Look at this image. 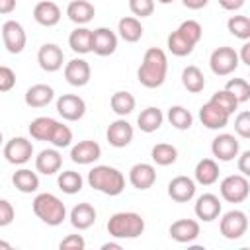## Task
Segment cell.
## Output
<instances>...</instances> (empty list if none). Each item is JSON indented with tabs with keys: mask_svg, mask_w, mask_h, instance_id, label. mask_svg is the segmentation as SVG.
<instances>
[{
	"mask_svg": "<svg viewBox=\"0 0 250 250\" xmlns=\"http://www.w3.org/2000/svg\"><path fill=\"white\" fill-rule=\"evenodd\" d=\"M168 74L166 53L158 47H150L143 55V62L137 70V78L145 88H160Z\"/></svg>",
	"mask_w": 250,
	"mask_h": 250,
	"instance_id": "1",
	"label": "cell"
},
{
	"mask_svg": "<svg viewBox=\"0 0 250 250\" xmlns=\"http://www.w3.org/2000/svg\"><path fill=\"white\" fill-rule=\"evenodd\" d=\"M88 184L96 191L113 197V195H119L125 189V176L113 166L100 164V166H94L88 172Z\"/></svg>",
	"mask_w": 250,
	"mask_h": 250,
	"instance_id": "2",
	"label": "cell"
},
{
	"mask_svg": "<svg viewBox=\"0 0 250 250\" xmlns=\"http://www.w3.org/2000/svg\"><path fill=\"white\" fill-rule=\"evenodd\" d=\"M107 232L113 238H137L145 232V219L135 211L113 213L107 221Z\"/></svg>",
	"mask_w": 250,
	"mask_h": 250,
	"instance_id": "3",
	"label": "cell"
},
{
	"mask_svg": "<svg viewBox=\"0 0 250 250\" xmlns=\"http://www.w3.org/2000/svg\"><path fill=\"white\" fill-rule=\"evenodd\" d=\"M33 213L37 219L49 227H59L66 219L64 203L53 193H39L33 199Z\"/></svg>",
	"mask_w": 250,
	"mask_h": 250,
	"instance_id": "4",
	"label": "cell"
},
{
	"mask_svg": "<svg viewBox=\"0 0 250 250\" xmlns=\"http://www.w3.org/2000/svg\"><path fill=\"white\" fill-rule=\"evenodd\" d=\"M221 197L229 203H242L248 193H250V182L248 176L242 174H230L227 178H223L221 186H219Z\"/></svg>",
	"mask_w": 250,
	"mask_h": 250,
	"instance_id": "5",
	"label": "cell"
},
{
	"mask_svg": "<svg viewBox=\"0 0 250 250\" xmlns=\"http://www.w3.org/2000/svg\"><path fill=\"white\" fill-rule=\"evenodd\" d=\"M219 230L225 238L229 240H238L246 234L248 230V217L244 211L240 209H232V211H227L223 217H221V223H219Z\"/></svg>",
	"mask_w": 250,
	"mask_h": 250,
	"instance_id": "6",
	"label": "cell"
},
{
	"mask_svg": "<svg viewBox=\"0 0 250 250\" xmlns=\"http://www.w3.org/2000/svg\"><path fill=\"white\" fill-rule=\"evenodd\" d=\"M238 53L232 47H217L209 57V66L217 76H229L238 68Z\"/></svg>",
	"mask_w": 250,
	"mask_h": 250,
	"instance_id": "7",
	"label": "cell"
},
{
	"mask_svg": "<svg viewBox=\"0 0 250 250\" xmlns=\"http://www.w3.org/2000/svg\"><path fill=\"white\" fill-rule=\"evenodd\" d=\"M2 41H4V47L8 49V53L12 55H18L25 49V43H27V35H25V29L20 21L16 20H8L2 23Z\"/></svg>",
	"mask_w": 250,
	"mask_h": 250,
	"instance_id": "8",
	"label": "cell"
},
{
	"mask_svg": "<svg viewBox=\"0 0 250 250\" xmlns=\"http://www.w3.org/2000/svg\"><path fill=\"white\" fill-rule=\"evenodd\" d=\"M31 156H33V143L25 137H14L4 145V158L10 164L21 166L29 162Z\"/></svg>",
	"mask_w": 250,
	"mask_h": 250,
	"instance_id": "9",
	"label": "cell"
},
{
	"mask_svg": "<svg viewBox=\"0 0 250 250\" xmlns=\"http://www.w3.org/2000/svg\"><path fill=\"white\" fill-rule=\"evenodd\" d=\"M57 111L66 121H78L86 113V102L76 94H62L57 100Z\"/></svg>",
	"mask_w": 250,
	"mask_h": 250,
	"instance_id": "10",
	"label": "cell"
},
{
	"mask_svg": "<svg viewBox=\"0 0 250 250\" xmlns=\"http://www.w3.org/2000/svg\"><path fill=\"white\" fill-rule=\"evenodd\" d=\"M238 150H240V145L236 137L230 133H221L211 143V152L221 162H230L234 156H238Z\"/></svg>",
	"mask_w": 250,
	"mask_h": 250,
	"instance_id": "11",
	"label": "cell"
},
{
	"mask_svg": "<svg viewBox=\"0 0 250 250\" xmlns=\"http://www.w3.org/2000/svg\"><path fill=\"white\" fill-rule=\"evenodd\" d=\"M117 49V35L109 27L92 29V53L98 57H109Z\"/></svg>",
	"mask_w": 250,
	"mask_h": 250,
	"instance_id": "12",
	"label": "cell"
},
{
	"mask_svg": "<svg viewBox=\"0 0 250 250\" xmlns=\"http://www.w3.org/2000/svg\"><path fill=\"white\" fill-rule=\"evenodd\" d=\"M37 62L45 72H57L62 68L64 62V53L59 45L55 43H45L37 51Z\"/></svg>",
	"mask_w": 250,
	"mask_h": 250,
	"instance_id": "13",
	"label": "cell"
},
{
	"mask_svg": "<svg viewBox=\"0 0 250 250\" xmlns=\"http://www.w3.org/2000/svg\"><path fill=\"white\" fill-rule=\"evenodd\" d=\"M133 125L127 121V119H115L109 123L107 131H105V137H107V143L115 148H123L127 146L131 141H133Z\"/></svg>",
	"mask_w": 250,
	"mask_h": 250,
	"instance_id": "14",
	"label": "cell"
},
{
	"mask_svg": "<svg viewBox=\"0 0 250 250\" xmlns=\"http://www.w3.org/2000/svg\"><path fill=\"white\" fill-rule=\"evenodd\" d=\"M90 76H92V68L84 59H72L64 64V78L70 86L82 88L90 82Z\"/></svg>",
	"mask_w": 250,
	"mask_h": 250,
	"instance_id": "15",
	"label": "cell"
},
{
	"mask_svg": "<svg viewBox=\"0 0 250 250\" xmlns=\"http://www.w3.org/2000/svg\"><path fill=\"white\" fill-rule=\"evenodd\" d=\"M100 156H102V146H100L96 141H90V139L78 141V143L70 148V160H72L74 164L86 166V164L96 162Z\"/></svg>",
	"mask_w": 250,
	"mask_h": 250,
	"instance_id": "16",
	"label": "cell"
},
{
	"mask_svg": "<svg viewBox=\"0 0 250 250\" xmlns=\"http://www.w3.org/2000/svg\"><path fill=\"white\" fill-rule=\"evenodd\" d=\"M221 199L215 195V193H203L195 199V205H193V211L197 215V219L205 221V223H211L215 221L219 215H221Z\"/></svg>",
	"mask_w": 250,
	"mask_h": 250,
	"instance_id": "17",
	"label": "cell"
},
{
	"mask_svg": "<svg viewBox=\"0 0 250 250\" xmlns=\"http://www.w3.org/2000/svg\"><path fill=\"white\" fill-rule=\"evenodd\" d=\"M172 240L180 242V244H189L199 236V223L193 219H178L170 225L168 229Z\"/></svg>",
	"mask_w": 250,
	"mask_h": 250,
	"instance_id": "18",
	"label": "cell"
},
{
	"mask_svg": "<svg viewBox=\"0 0 250 250\" xmlns=\"http://www.w3.org/2000/svg\"><path fill=\"white\" fill-rule=\"evenodd\" d=\"M129 182H131V186L135 189H141V191L152 188L154 182H156V170H154V166L148 164V162H139V164L131 166V170H129Z\"/></svg>",
	"mask_w": 250,
	"mask_h": 250,
	"instance_id": "19",
	"label": "cell"
},
{
	"mask_svg": "<svg viewBox=\"0 0 250 250\" xmlns=\"http://www.w3.org/2000/svg\"><path fill=\"white\" fill-rule=\"evenodd\" d=\"M168 195L170 199L178 201V203H186L191 201L195 195V180L188 178V176H176L168 182Z\"/></svg>",
	"mask_w": 250,
	"mask_h": 250,
	"instance_id": "20",
	"label": "cell"
},
{
	"mask_svg": "<svg viewBox=\"0 0 250 250\" xmlns=\"http://www.w3.org/2000/svg\"><path fill=\"white\" fill-rule=\"evenodd\" d=\"M229 117L230 115L225 109H221L217 104H213L211 100L207 104H203L201 109H199V119L207 129H223V127H227Z\"/></svg>",
	"mask_w": 250,
	"mask_h": 250,
	"instance_id": "21",
	"label": "cell"
},
{
	"mask_svg": "<svg viewBox=\"0 0 250 250\" xmlns=\"http://www.w3.org/2000/svg\"><path fill=\"white\" fill-rule=\"evenodd\" d=\"M61 8L51 0H39L33 8V20L43 27H53L61 21Z\"/></svg>",
	"mask_w": 250,
	"mask_h": 250,
	"instance_id": "22",
	"label": "cell"
},
{
	"mask_svg": "<svg viewBox=\"0 0 250 250\" xmlns=\"http://www.w3.org/2000/svg\"><path fill=\"white\" fill-rule=\"evenodd\" d=\"M62 166V156L57 148H43L37 156H35V170L45 174V176H53L61 170Z\"/></svg>",
	"mask_w": 250,
	"mask_h": 250,
	"instance_id": "23",
	"label": "cell"
},
{
	"mask_svg": "<svg viewBox=\"0 0 250 250\" xmlns=\"http://www.w3.org/2000/svg\"><path fill=\"white\" fill-rule=\"evenodd\" d=\"M53 98H55V90L49 84H33L27 88L23 102L29 107H45L53 102Z\"/></svg>",
	"mask_w": 250,
	"mask_h": 250,
	"instance_id": "24",
	"label": "cell"
},
{
	"mask_svg": "<svg viewBox=\"0 0 250 250\" xmlns=\"http://www.w3.org/2000/svg\"><path fill=\"white\" fill-rule=\"evenodd\" d=\"M96 217H98V213H96L94 205L84 201V203H78V205L72 207V211H70V225L74 229H78V230H86V229H90L96 223Z\"/></svg>",
	"mask_w": 250,
	"mask_h": 250,
	"instance_id": "25",
	"label": "cell"
},
{
	"mask_svg": "<svg viewBox=\"0 0 250 250\" xmlns=\"http://www.w3.org/2000/svg\"><path fill=\"white\" fill-rule=\"evenodd\" d=\"M66 16L70 21H74L76 25H86L88 21H92V18L96 16V8L94 4H90L88 0H72L66 6Z\"/></svg>",
	"mask_w": 250,
	"mask_h": 250,
	"instance_id": "26",
	"label": "cell"
},
{
	"mask_svg": "<svg viewBox=\"0 0 250 250\" xmlns=\"http://www.w3.org/2000/svg\"><path fill=\"white\" fill-rule=\"evenodd\" d=\"M117 31H119V37L127 43H137L141 37H143V23L139 18L135 16H125L117 21Z\"/></svg>",
	"mask_w": 250,
	"mask_h": 250,
	"instance_id": "27",
	"label": "cell"
},
{
	"mask_svg": "<svg viewBox=\"0 0 250 250\" xmlns=\"http://www.w3.org/2000/svg\"><path fill=\"white\" fill-rule=\"evenodd\" d=\"M195 182L201 186H213L219 180V164L213 158H201L193 170Z\"/></svg>",
	"mask_w": 250,
	"mask_h": 250,
	"instance_id": "28",
	"label": "cell"
},
{
	"mask_svg": "<svg viewBox=\"0 0 250 250\" xmlns=\"http://www.w3.org/2000/svg\"><path fill=\"white\" fill-rule=\"evenodd\" d=\"M162 121H164V113L158 107H154V105L143 109L139 113V117H137V125H139V129L143 133H154V131H158L160 125H162Z\"/></svg>",
	"mask_w": 250,
	"mask_h": 250,
	"instance_id": "29",
	"label": "cell"
},
{
	"mask_svg": "<svg viewBox=\"0 0 250 250\" xmlns=\"http://www.w3.org/2000/svg\"><path fill=\"white\" fill-rule=\"evenodd\" d=\"M68 45L74 53L78 55H86L92 53V29L78 25L70 35H68Z\"/></svg>",
	"mask_w": 250,
	"mask_h": 250,
	"instance_id": "30",
	"label": "cell"
},
{
	"mask_svg": "<svg viewBox=\"0 0 250 250\" xmlns=\"http://www.w3.org/2000/svg\"><path fill=\"white\" fill-rule=\"evenodd\" d=\"M12 184L16 186L18 191L21 193H33L39 189V176L27 168H20L12 176Z\"/></svg>",
	"mask_w": 250,
	"mask_h": 250,
	"instance_id": "31",
	"label": "cell"
},
{
	"mask_svg": "<svg viewBox=\"0 0 250 250\" xmlns=\"http://www.w3.org/2000/svg\"><path fill=\"white\" fill-rule=\"evenodd\" d=\"M135 105H137L135 96H133L131 92H125V90L115 92V94L111 96V100H109V107H111V111L117 113L119 117H125V115L133 113Z\"/></svg>",
	"mask_w": 250,
	"mask_h": 250,
	"instance_id": "32",
	"label": "cell"
},
{
	"mask_svg": "<svg viewBox=\"0 0 250 250\" xmlns=\"http://www.w3.org/2000/svg\"><path fill=\"white\" fill-rule=\"evenodd\" d=\"M182 84L188 92L191 94H199L203 88H205V76L203 72L199 70V66L195 64H189L182 70Z\"/></svg>",
	"mask_w": 250,
	"mask_h": 250,
	"instance_id": "33",
	"label": "cell"
},
{
	"mask_svg": "<svg viewBox=\"0 0 250 250\" xmlns=\"http://www.w3.org/2000/svg\"><path fill=\"white\" fill-rule=\"evenodd\" d=\"M55 125H57V119H53V117H47V115L35 117L29 123V135L35 141H49L51 135H53Z\"/></svg>",
	"mask_w": 250,
	"mask_h": 250,
	"instance_id": "34",
	"label": "cell"
},
{
	"mask_svg": "<svg viewBox=\"0 0 250 250\" xmlns=\"http://www.w3.org/2000/svg\"><path fill=\"white\" fill-rule=\"evenodd\" d=\"M150 158L154 164L158 166H170L178 160V150L174 145H168V143H158L152 146L150 150Z\"/></svg>",
	"mask_w": 250,
	"mask_h": 250,
	"instance_id": "35",
	"label": "cell"
},
{
	"mask_svg": "<svg viewBox=\"0 0 250 250\" xmlns=\"http://www.w3.org/2000/svg\"><path fill=\"white\" fill-rule=\"evenodd\" d=\"M57 184H59V189H61V191H64L66 195H74V193H78V191L82 189L84 180H82V176H80L78 172H74V170H64V172L59 174Z\"/></svg>",
	"mask_w": 250,
	"mask_h": 250,
	"instance_id": "36",
	"label": "cell"
},
{
	"mask_svg": "<svg viewBox=\"0 0 250 250\" xmlns=\"http://www.w3.org/2000/svg\"><path fill=\"white\" fill-rule=\"evenodd\" d=\"M166 45H168V51H170L174 57H188V55H191V51H193V47H195V45H193L189 39H186L178 29L168 35Z\"/></svg>",
	"mask_w": 250,
	"mask_h": 250,
	"instance_id": "37",
	"label": "cell"
},
{
	"mask_svg": "<svg viewBox=\"0 0 250 250\" xmlns=\"http://www.w3.org/2000/svg\"><path fill=\"white\" fill-rule=\"evenodd\" d=\"M166 117H168L170 125L174 129H178V131H186V129H189L193 125V115L184 105H172L168 109V115Z\"/></svg>",
	"mask_w": 250,
	"mask_h": 250,
	"instance_id": "38",
	"label": "cell"
},
{
	"mask_svg": "<svg viewBox=\"0 0 250 250\" xmlns=\"http://www.w3.org/2000/svg\"><path fill=\"white\" fill-rule=\"evenodd\" d=\"M227 29L230 31V35L248 41L250 39V18L248 16H230L227 21Z\"/></svg>",
	"mask_w": 250,
	"mask_h": 250,
	"instance_id": "39",
	"label": "cell"
},
{
	"mask_svg": "<svg viewBox=\"0 0 250 250\" xmlns=\"http://www.w3.org/2000/svg\"><path fill=\"white\" fill-rule=\"evenodd\" d=\"M211 102L217 104L221 109H225L229 115H232V113L238 109V105H240L238 100H236L229 90H225V88H223V90H217V92L211 96Z\"/></svg>",
	"mask_w": 250,
	"mask_h": 250,
	"instance_id": "40",
	"label": "cell"
},
{
	"mask_svg": "<svg viewBox=\"0 0 250 250\" xmlns=\"http://www.w3.org/2000/svg\"><path fill=\"white\" fill-rule=\"evenodd\" d=\"M225 90H229L238 100V104H244L250 100V84L244 78H230L225 84Z\"/></svg>",
	"mask_w": 250,
	"mask_h": 250,
	"instance_id": "41",
	"label": "cell"
},
{
	"mask_svg": "<svg viewBox=\"0 0 250 250\" xmlns=\"http://www.w3.org/2000/svg\"><path fill=\"white\" fill-rule=\"evenodd\" d=\"M49 143H51L55 148H66V146H70V143H72V131H70V127L57 121Z\"/></svg>",
	"mask_w": 250,
	"mask_h": 250,
	"instance_id": "42",
	"label": "cell"
},
{
	"mask_svg": "<svg viewBox=\"0 0 250 250\" xmlns=\"http://www.w3.org/2000/svg\"><path fill=\"white\" fill-rule=\"evenodd\" d=\"M129 10L135 18H148L154 12V0H129Z\"/></svg>",
	"mask_w": 250,
	"mask_h": 250,
	"instance_id": "43",
	"label": "cell"
},
{
	"mask_svg": "<svg viewBox=\"0 0 250 250\" xmlns=\"http://www.w3.org/2000/svg\"><path fill=\"white\" fill-rule=\"evenodd\" d=\"M234 131L238 137L248 139L250 137V111H240L234 119Z\"/></svg>",
	"mask_w": 250,
	"mask_h": 250,
	"instance_id": "44",
	"label": "cell"
},
{
	"mask_svg": "<svg viewBox=\"0 0 250 250\" xmlns=\"http://www.w3.org/2000/svg\"><path fill=\"white\" fill-rule=\"evenodd\" d=\"M16 86V72L10 66H0V92H10Z\"/></svg>",
	"mask_w": 250,
	"mask_h": 250,
	"instance_id": "45",
	"label": "cell"
},
{
	"mask_svg": "<svg viewBox=\"0 0 250 250\" xmlns=\"http://www.w3.org/2000/svg\"><path fill=\"white\" fill-rule=\"evenodd\" d=\"M86 246V240L82 234H68L64 236L61 242H59V248L61 250H68V248H74V250H84Z\"/></svg>",
	"mask_w": 250,
	"mask_h": 250,
	"instance_id": "46",
	"label": "cell"
},
{
	"mask_svg": "<svg viewBox=\"0 0 250 250\" xmlns=\"http://www.w3.org/2000/svg\"><path fill=\"white\" fill-rule=\"evenodd\" d=\"M16 217L14 205L8 199H0V227H8Z\"/></svg>",
	"mask_w": 250,
	"mask_h": 250,
	"instance_id": "47",
	"label": "cell"
},
{
	"mask_svg": "<svg viewBox=\"0 0 250 250\" xmlns=\"http://www.w3.org/2000/svg\"><path fill=\"white\" fill-rule=\"evenodd\" d=\"M238 172L242 176H250V150H244L238 156Z\"/></svg>",
	"mask_w": 250,
	"mask_h": 250,
	"instance_id": "48",
	"label": "cell"
},
{
	"mask_svg": "<svg viewBox=\"0 0 250 250\" xmlns=\"http://www.w3.org/2000/svg\"><path fill=\"white\" fill-rule=\"evenodd\" d=\"M244 2H246V0H219L221 8L227 10V12H236V10H240V8L244 6Z\"/></svg>",
	"mask_w": 250,
	"mask_h": 250,
	"instance_id": "49",
	"label": "cell"
},
{
	"mask_svg": "<svg viewBox=\"0 0 250 250\" xmlns=\"http://www.w3.org/2000/svg\"><path fill=\"white\" fill-rule=\"evenodd\" d=\"M16 10V0H0V16L12 14Z\"/></svg>",
	"mask_w": 250,
	"mask_h": 250,
	"instance_id": "50",
	"label": "cell"
},
{
	"mask_svg": "<svg viewBox=\"0 0 250 250\" xmlns=\"http://www.w3.org/2000/svg\"><path fill=\"white\" fill-rule=\"evenodd\" d=\"M207 2L209 0H182V4L186 8H189V10H201V8L207 6Z\"/></svg>",
	"mask_w": 250,
	"mask_h": 250,
	"instance_id": "51",
	"label": "cell"
},
{
	"mask_svg": "<svg viewBox=\"0 0 250 250\" xmlns=\"http://www.w3.org/2000/svg\"><path fill=\"white\" fill-rule=\"evenodd\" d=\"M238 61L250 66V43H244V45H242V49H240V55H238Z\"/></svg>",
	"mask_w": 250,
	"mask_h": 250,
	"instance_id": "52",
	"label": "cell"
},
{
	"mask_svg": "<svg viewBox=\"0 0 250 250\" xmlns=\"http://www.w3.org/2000/svg\"><path fill=\"white\" fill-rule=\"evenodd\" d=\"M102 250H121V244L119 242H105L102 246Z\"/></svg>",
	"mask_w": 250,
	"mask_h": 250,
	"instance_id": "53",
	"label": "cell"
},
{
	"mask_svg": "<svg viewBox=\"0 0 250 250\" xmlns=\"http://www.w3.org/2000/svg\"><path fill=\"white\" fill-rule=\"evenodd\" d=\"M0 248H4V250H10V248H12V244H10V242H6V240H0Z\"/></svg>",
	"mask_w": 250,
	"mask_h": 250,
	"instance_id": "54",
	"label": "cell"
},
{
	"mask_svg": "<svg viewBox=\"0 0 250 250\" xmlns=\"http://www.w3.org/2000/svg\"><path fill=\"white\" fill-rule=\"evenodd\" d=\"M156 2H160V4H172L174 0H156Z\"/></svg>",
	"mask_w": 250,
	"mask_h": 250,
	"instance_id": "55",
	"label": "cell"
},
{
	"mask_svg": "<svg viewBox=\"0 0 250 250\" xmlns=\"http://www.w3.org/2000/svg\"><path fill=\"white\" fill-rule=\"evenodd\" d=\"M0 145H2V131H0Z\"/></svg>",
	"mask_w": 250,
	"mask_h": 250,
	"instance_id": "56",
	"label": "cell"
}]
</instances>
